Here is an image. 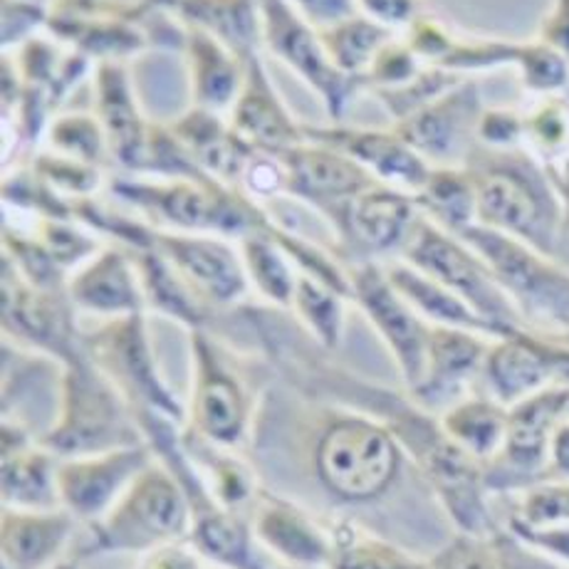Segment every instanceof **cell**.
Instances as JSON below:
<instances>
[{
    "label": "cell",
    "instance_id": "cell-1",
    "mask_svg": "<svg viewBox=\"0 0 569 569\" xmlns=\"http://www.w3.org/2000/svg\"><path fill=\"white\" fill-rule=\"evenodd\" d=\"M466 169L476 186L478 226L492 228L555 256L565 221V199L552 173L525 147H476Z\"/></svg>",
    "mask_w": 569,
    "mask_h": 569
},
{
    "label": "cell",
    "instance_id": "cell-2",
    "mask_svg": "<svg viewBox=\"0 0 569 569\" xmlns=\"http://www.w3.org/2000/svg\"><path fill=\"white\" fill-rule=\"evenodd\" d=\"M112 191L161 231L169 226L179 233L243 238L272 228L268 213L250 196L213 177L114 181Z\"/></svg>",
    "mask_w": 569,
    "mask_h": 569
},
{
    "label": "cell",
    "instance_id": "cell-3",
    "mask_svg": "<svg viewBox=\"0 0 569 569\" xmlns=\"http://www.w3.org/2000/svg\"><path fill=\"white\" fill-rule=\"evenodd\" d=\"M38 441L60 461L147 443L122 393L84 352L62 365L60 411Z\"/></svg>",
    "mask_w": 569,
    "mask_h": 569
},
{
    "label": "cell",
    "instance_id": "cell-4",
    "mask_svg": "<svg viewBox=\"0 0 569 569\" xmlns=\"http://www.w3.org/2000/svg\"><path fill=\"white\" fill-rule=\"evenodd\" d=\"M403 446L387 423L367 413H337L312 448L315 476L330 496L369 502L385 496L399 476Z\"/></svg>",
    "mask_w": 569,
    "mask_h": 569
},
{
    "label": "cell",
    "instance_id": "cell-5",
    "mask_svg": "<svg viewBox=\"0 0 569 569\" xmlns=\"http://www.w3.org/2000/svg\"><path fill=\"white\" fill-rule=\"evenodd\" d=\"M458 238L486 258L528 330L569 342V270L562 262L486 226Z\"/></svg>",
    "mask_w": 569,
    "mask_h": 569
},
{
    "label": "cell",
    "instance_id": "cell-6",
    "mask_svg": "<svg viewBox=\"0 0 569 569\" xmlns=\"http://www.w3.org/2000/svg\"><path fill=\"white\" fill-rule=\"evenodd\" d=\"M191 508L179 480L157 458L104 518L90 525V555L141 552L189 538Z\"/></svg>",
    "mask_w": 569,
    "mask_h": 569
},
{
    "label": "cell",
    "instance_id": "cell-7",
    "mask_svg": "<svg viewBox=\"0 0 569 569\" xmlns=\"http://www.w3.org/2000/svg\"><path fill=\"white\" fill-rule=\"evenodd\" d=\"M401 260L439 280L468 302L483 320L498 327L502 337L528 330L516 305L502 290L486 258L463 238L443 231L421 213L401 250Z\"/></svg>",
    "mask_w": 569,
    "mask_h": 569
},
{
    "label": "cell",
    "instance_id": "cell-8",
    "mask_svg": "<svg viewBox=\"0 0 569 569\" xmlns=\"http://www.w3.org/2000/svg\"><path fill=\"white\" fill-rule=\"evenodd\" d=\"M82 352L122 393L131 413H157L179 426L186 421L189 411L163 385L157 369L144 315L107 320L100 330L82 337Z\"/></svg>",
    "mask_w": 569,
    "mask_h": 569
},
{
    "label": "cell",
    "instance_id": "cell-9",
    "mask_svg": "<svg viewBox=\"0 0 569 569\" xmlns=\"http://www.w3.org/2000/svg\"><path fill=\"white\" fill-rule=\"evenodd\" d=\"M569 387L532 393L508 409V433L500 453L483 463L488 492L530 490L552 480V436L567 419Z\"/></svg>",
    "mask_w": 569,
    "mask_h": 569
},
{
    "label": "cell",
    "instance_id": "cell-10",
    "mask_svg": "<svg viewBox=\"0 0 569 569\" xmlns=\"http://www.w3.org/2000/svg\"><path fill=\"white\" fill-rule=\"evenodd\" d=\"M226 349L206 330L191 332L193 393L189 431L221 448H236L248 433L250 403L246 385L228 365Z\"/></svg>",
    "mask_w": 569,
    "mask_h": 569
},
{
    "label": "cell",
    "instance_id": "cell-11",
    "mask_svg": "<svg viewBox=\"0 0 569 569\" xmlns=\"http://www.w3.org/2000/svg\"><path fill=\"white\" fill-rule=\"evenodd\" d=\"M262 18V46L300 74L322 97L335 122L345 117L365 80L339 72L330 60L320 30H315L288 0H258Z\"/></svg>",
    "mask_w": 569,
    "mask_h": 569
},
{
    "label": "cell",
    "instance_id": "cell-12",
    "mask_svg": "<svg viewBox=\"0 0 569 569\" xmlns=\"http://www.w3.org/2000/svg\"><path fill=\"white\" fill-rule=\"evenodd\" d=\"M478 387L508 409L538 391L569 387V342L532 330L492 339Z\"/></svg>",
    "mask_w": 569,
    "mask_h": 569
},
{
    "label": "cell",
    "instance_id": "cell-13",
    "mask_svg": "<svg viewBox=\"0 0 569 569\" xmlns=\"http://www.w3.org/2000/svg\"><path fill=\"white\" fill-rule=\"evenodd\" d=\"M347 276L352 282V300L365 310L377 335L385 339L403 385L411 391L423 377L431 325L401 298L377 260L355 262L347 268Z\"/></svg>",
    "mask_w": 569,
    "mask_h": 569
},
{
    "label": "cell",
    "instance_id": "cell-14",
    "mask_svg": "<svg viewBox=\"0 0 569 569\" xmlns=\"http://www.w3.org/2000/svg\"><path fill=\"white\" fill-rule=\"evenodd\" d=\"M483 112L486 104L478 84L461 80L419 112L401 119L393 129L431 167H466L478 147V124Z\"/></svg>",
    "mask_w": 569,
    "mask_h": 569
},
{
    "label": "cell",
    "instance_id": "cell-15",
    "mask_svg": "<svg viewBox=\"0 0 569 569\" xmlns=\"http://www.w3.org/2000/svg\"><path fill=\"white\" fill-rule=\"evenodd\" d=\"M72 308L68 292H46L32 288L20 276L13 262H3V330L68 365L82 355V337L72 325Z\"/></svg>",
    "mask_w": 569,
    "mask_h": 569
},
{
    "label": "cell",
    "instance_id": "cell-16",
    "mask_svg": "<svg viewBox=\"0 0 569 569\" xmlns=\"http://www.w3.org/2000/svg\"><path fill=\"white\" fill-rule=\"evenodd\" d=\"M421 218V208L407 191L387 183L371 186L332 218L339 243H345L349 266L379 256L399 253Z\"/></svg>",
    "mask_w": 569,
    "mask_h": 569
},
{
    "label": "cell",
    "instance_id": "cell-17",
    "mask_svg": "<svg viewBox=\"0 0 569 569\" xmlns=\"http://www.w3.org/2000/svg\"><path fill=\"white\" fill-rule=\"evenodd\" d=\"M154 463L149 443L64 458L58 470L60 506L78 522L92 525L112 510L127 488Z\"/></svg>",
    "mask_w": 569,
    "mask_h": 569
},
{
    "label": "cell",
    "instance_id": "cell-18",
    "mask_svg": "<svg viewBox=\"0 0 569 569\" xmlns=\"http://www.w3.org/2000/svg\"><path fill=\"white\" fill-rule=\"evenodd\" d=\"M154 248L208 310L236 305L248 292L243 256L223 238L154 228Z\"/></svg>",
    "mask_w": 569,
    "mask_h": 569
},
{
    "label": "cell",
    "instance_id": "cell-19",
    "mask_svg": "<svg viewBox=\"0 0 569 569\" xmlns=\"http://www.w3.org/2000/svg\"><path fill=\"white\" fill-rule=\"evenodd\" d=\"M280 159L288 171L284 196L322 211L330 223L347 203L379 183L362 163L347 157L345 151L312 139L284 151Z\"/></svg>",
    "mask_w": 569,
    "mask_h": 569
},
{
    "label": "cell",
    "instance_id": "cell-20",
    "mask_svg": "<svg viewBox=\"0 0 569 569\" xmlns=\"http://www.w3.org/2000/svg\"><path fill=\"white\" fill-rule=\"evenodd\" d=\"M490 342L492 339L483 335L431 325L423 377L409 397L421 409L439 416L456 407L470 397V389L480 385Z\"/></svg>",
    "mask_w": 569,
    "mask_h": 569
},
{
    "label": "cell",
    "instance_id": "cell-21",
    "mask_svg": "<svg viewBox=\"0 0 569 569\" xmlns=\"http://www.w3.org/2000/svg\"><path fill=\"white\" fill-rule=\"evenodd\" d=\"M253 538L292 569H325L332 552V530L292 500L260 490L248 510Z\"/></svg>",
    "mask_w": 569,
    "mask_h": 569
},
{
    "label": "cell",
    "instance_id": "cell-22",
    "mask_svg": "<svg viewBox=\"0 0 569 569\" xmlns=\"http://www.w3.org/2000/svg\"><path fill=\"white\" fill-rule=\"evenodd\" d=\"M305 131H308V139L345 151L347 157L362 163L379 183H387L391 189L407 191L411 196L423 189L433 171L431 163L426 161L397 129L379 131L352 127H308Z\"/></svg>",
    "mask_w": 569,
    "mask_h": 569
},
{
    "label": "cell",
    "instance_id": "cell-23",
    "mask_svg": "<svg viewBox=\"0 0 569 569\" xmlns=\"http://www.w3.org/2000/svg\"><path fill=\"white\" fill-rule=\"evenodd\" d=\"M68 295L74 308L102 315L107 320L144 315L147 298L139 268L131 250L100 248L84 260L68 280Z\"/></svg>",
    "mask_w": 569,
    "mask_h": 569
},
{
    "label": "cell",
    "instance_id": "cell-24",
    "mask_svg": "<svg viewBox=\"0 0 569 569\" xmlns=\"http://www.w3.org/2000/svg\"><path fill=\"white\" fill-rule=\"evenodd\" d=\"M60 458L18 423H3V458H0V498L3 508L52 510L60 506Z\"/></svg>",
    "mask_w": 569,
    "mask_h": 569
},
{
    "label": "cell",
    "instance_id": "cell-25",
    "mask_svg": "<svg viewBox=\"0 0 569 569\" xmlns=\"http://www.w3.org/2000/svg\"><path fill=\"white\" fill-rule=\"evenodd\" d=\"M231 127L246 144L276 157L308 141V127H300L284 109L258 54L248 60L243 90L231 109Z\"/></svg>",
    "mask_w": 569,
    "mask_h": 569
},
{
    "label": "cell",
    "instance_id": "cell-26",
    "mask_svg": "<svg viewBox=\"0 0 569 569\" xmlns=\"http://www.w3.org/2000/svg\"><path fill=\"white\" fill-rule=\"evenodd\" d=\"M74 520L64 508H3L0 516V560L3 569H52L74 535Z\"/></svg>",
    "mask_w": 569,
    "mask_h": 569
},
{
    "label": "cell",
    "instance_id": "cell-27",
    "mask_svg": "<svg viewBox=\"0 0 569 569\" xmlns=\"http://www.w3.org/2000/svg\"><path fill=\"white\" fill-rule=\"evenodd\" d=\"M97 107L104 127L109 157L127 169H144L151 124L139 114L129 87V74L117 60H107L97 68L94 78Z\"/></svg>",
    "mask_w": 569,
    "mask_h": 569
},
{
    "label": "cell",
    "instance_id": "cell-28",
    "mask_svg": "<svg viewBox=\"0 0 569 569\" xmlns=\"http://www.w3.org/2000/svg\"><path fill=\"white\" fill-rule=\"evenodd\" d=\"M183 50L186 62H189L193 107L216 114L233 109L240 90H243L248 62L240 60L221 40L191 26H186Z\"/></svg>",
    "mask_w": 569,
    "mask_h": 569
},
{
    "label": "cell",
    "instance_id": "cell-29",
    "mask_svg": "<svg viewBox=\"0 0 569 569\" xmlns=\"http://www.w3.org/2000/svg\"><path fill=\"white\" fill-rule=\"evenodd\" d=\"M169 129L193 157V161L218 181L238 186L248 169L256 149L240 139L233 127L218 119L216 112L201 107H191Z\"/></svg>",
    "mask_w": 569,
    "mask_h": 569
},
{
    "label": "cell",
    "instance_id": "cell-30",
    "mask_svg": "<svg viewBox=\"0 0 569 569\" xmlns=\"http://www.w3.org/2000/svg\"><path fill=\"white\" fill-rule=\"evenodd\" d=\"M385 270L401 298L429 325L453 327V330H468L490 339H502L498 327H492L468 302L458 298L456 292L448 290L439 280L429 278L419 268L409 266L407 260H391Z\"/></svg>",
    "mask_w": 569,
    "mask_h": 569
},
{
    "label": "cell",
    "instance_id": "cell-31",
    "mask_svg": "<svg viewBox=\"0 0 569 569\" xmlns=\"http://www.w3.org/2000/svg\"><path fill=\"white\" fill-rule=\"evenodd\" d=\"M183 26L199 28L240 60L256 58L262 46V18L258 0H161Z\"/></svg>",
    "mask_w": 569,
    "mask_h": 569
},
{
    "label": "cell",
    "instance_id": "cell-32",
    "mask_svg": "<svg viewBox=\"0 0 569 569\" xmlns=\"http://www.w3.org/2000/svg\"><path fill=\"white\" fill-rule=\"evenodd\" d=\"M423 569H560L530 545L518 540L510 530L492 535L458 532L443 545Z\"/></svg>",
    "mask_w": 569,
    "mask_h": 569
},
{
    "label": "cell",
    "instance_id": "cell-33",
    "mask_svg": "<svg viewBox=\"0 0 569 569\" xmlns=\"http://www.w3.org/2000/svg\"><path fill=\"white\" fill-rule=\"evenodd\" d=\"M439 419L451 441L480 463L492 461L506 443L508 407H502L483 391L470 393L456 407L443 411Z\"/></svg>",
    "mask_w": 569,
    "mask_h": 569
},
{
    "label": "cell",
    "instance_id": "cell-34",
    "mask_svg": "<svg viewBox=\"0 0 569 569\" xmlns=\"http://www.w3.org/2000/svg\"><path fill=\"white\" fill-rule=\"evenodd\" d=\"M413 199L421 213L448 233L463 236L478 226L476 186L466 167H433L429 181Z\"/></svg>",
    "mask_w": 569,
    "mask_h": 569
},
{
    "label": "cell",
    "instance_id": "cell-35",
    "mask_svg": "<svg viewBox=\"0 0 569 569\" xmlns=\"http://www.w3.org/2000/svg\"><path fill=\"white\" fill-rule=\"evenodd\" d=\"M240 256L253 288L278 308H292L295 290H298V272L292 268L290 256L270 231L248 233L240 238Z\"/></svg>",
    "mask_w": 569,
    "mask_h": 569
},
{
    "label": "cell",
    "instance_id": "cell-36",
    "mask_svg": "<svg viewBox=\"0 0 569 569\" xmlns=\"http://www.w3.org/2000/svg\"><path fill=\"white\" fill-rule=\"evenodd\" d=\"M320 38L339 72L349 74V78L365 80L371 64L377 60V54L393 40V30L377 23V20H371L365 13H359L332 28L320 30Z\"/></svg>",
    "mask_w": 569,
    "mask_h": 569
},
{
    "label": "cell",
    "instance_id": "cell-37",
    "mask_svg": "<svg viewBox=\"0 0 569 569\" xmlns=\"http://www.w3.org/2000/svg\"><path fill=\"white\" fill-rule=\"evenodd\" d=\"M332 530V552L325 569H423V560L342 520Z\"/></svg>",
    "mask_w": 569,
    "mask_h": 569
},
{
    "label": "cell",
    "instance_id": "cell-38",
    "mask_svg": "<svg viewBox=\"0 0 569 569\" xmlns=\"http://www.w3.org/2000/svg\"><path fill=\"white\" fill-rule=\"evenodd\" d=\"M525 114V149L547 167L569 157V92L545 94Z\"/></svg>",
    "mask_w": 569,
    "mask_h": 569
},
{
    "label": "cell",
    "instance_id": "cell-39",
    "mask_svg": "<svg viewBox=\"0 0 569 569\" xmlns=\"http://www.w3.org/2000/svg\"><path fill=\"white\" fill-rule=\"evenodd\" d=\"M345 300V295L300 272L292 310L298 312L305 330H310L312 339L322 349H337L339 342H342Z\"/></svg>",
    "mask_w": 569,
    "mask_h": 569
},
{
    "label": "cell",
    "instance_id": "cell-40",
    "mask_svg": "<svg viewBox=\"0 0 569 569\" xmlns=\"http://www.w3.org/2000/svg\"><path fill=\"white\" fill-rule=\"evenodd\" d=\"M48 139L60 157L100 167L109 154L107 134L100 119L90 114H64L48 127Z\"/></svg>",
    "mask_w": 569,
    "mask_h": 569
},
{
    "label": "cell",
    "instance_id": "cell-41",
    "mask_svg": "<svg viewBox=\"0 0 569 569\" xmlns=\"http://www.w3.org/2000/svg\"><path fill=\"white\" fill-rule=\"evenodd\" d=\"M516 68L535 97L569 92V60L542 40L520 42Z\"/></svg>",
    "mask_w": 569,
    "mask_h": 569
},
{
    "label": "cell",
    "instance_id": "cell-42",
    "mask_svg": "<svg viewBox=\"0 0 569 569\" xmlns=\"http://www.w3.org/2000/svg\"><path fill=\"white\" fill-rule=\"evenodd\" d=\"M32 173L48 186L50 191H62L64 196H90L100 189V167L82 163L60 154H40L32 161Z\"/></svg>",
    "mask_w": 569,
    "mask_h": 569
},
{
    "label": "cell",
    "instance_id": "cell-43",
    "mask_svg": "<svg viewBox=\"0 0 569 569\" xmlns=\"http://www.w3.org/2000/svg\"><path fill=\"white\" fill-rule=\"evenodd\" d=\"M532 528L569 522V480H547V483L525 490L520 512L512 516Z\"/></svg>",
    "mask_w": 569,
    "mask_h": 569
},
{
    "label": "cell",
    "instance_id": "cell-44",
    "mask_svg": "<svg viewBox=\"0 0 569 569\" xmlns=\"http://www.w3.org/2000/svg\"><path fill=\"white\" fill-rule=\"evenodd\" d=\"M478 144L488 149L525 147V114L508 107H486L478 124Z\"/></svg>",
    "mask_w": 569,
    "mask_h": 569
},
{
    "label": "cell",
    "instance_id": "cell-45",
    "mask_svg": "<svg viewBox=\"0 0 569 569\" xmlns=\"http://www.w3.org/2000/svg\"><path fill=\"white\" fill-rule=\"evenodd\" d=\"M508 530L525 545H530L532 550L560 557V560L569 562V522L547 525V528H532V525H525L518 518H510Z\"/></svg>",
    "mask_w": 569,
    "mask_h": 569
},
{
    "label": "cell",
    "instance_id": "cell-46",
    "mask_svg": "<svg viewBox=\"0 0 569 569\" xmlns=\"http://www.w3.org/2000/svg\"><path fill=\"white\" fill-rule=\"evenodd\" d=\"M315 30H327L362 13L357 0H288Z\"/></svg>",
    "mask_w": 569,
    "mask_h": 569
},
{
    "label": "cell",
    "instance_id": "cell-47",
    "mask_svg": "<svg viewBox=\"0 0 569 569\" xmlns=\"http://www.w3.org/2000/svg\"><path fill=\"white\" fill-rule=\"evenodd\" d=\"M141 569H203V555L186 538L144 555Z\"/></svg>",
    "mask_w": 569,
    "mask_h": 569
},
{
    "label": "cell",
    "instance_id": "cell-48",
    "mask_svg": "<svg viewBox=\"0 0 569 569\" xmlns=\"http://www.w3.org/2000/svg\"><path fill=\"white\" fill-rule=\"evenodd\" d=\"M359 10L391 30L409 28L416 13V0H357Z\"/></svg>",
    "mask_w": 569,
    "mask_h": 569
},
{
    "label": "cell",
    "instance_id": "cell-49",
    "mask_svg": "<svg viewBox=\"0 0 569 569\" xmlns=\"http://www.w3.org/2000/svg\"><path fill=\"white\" fill-rule=\"evenodd\" d=\"M538 40L569 60V0H555L552 8L542 18Z\"/></svg>",
    "mask_w": 569,
    "mask_h": 569
},
{
    "label": "cell",
    "instance_id": "cell-50",
    "mask_svg": "<svg viewBox=\"0 0 569 569\" xmlns=\"http://www.w3.org/2000/svg\"><path fill=\"white\" fill-rule=\"evenodd\" d=\"M552 480H569V419H565L552 436L550 448Z\"/></svg>",
    "mask_w": 569,
    "mask_h": 569
},
{
    "label": "cell",
    "instance_id": "cell-51",
    "mask_svg": "<svg viewBox=\"0 0 569 569\" xmlns=\"http://www.w3.org/2000/svg\"><path fill=\"white\" fill-rule=\"evenodd\" d=\"M547 169H550V173H552V181L557 186V191L562 193L565 203L569 206V157L562 159L560 163H552V167H547Z\"/></svg>",
    "mask_w": 569,
    "mask_h": 569
},
{
    "label": "cell",
    "instance_id": "cell-52",
    "mask_svg": "<svg viewBox=\"0 0 569 569\" xmlns=\"http://www.w3.org/2000/svg\"><path fill=\"white\" fill-rule=\"evenodd\" d=\"M52 569H80V567H78V562H74V560H62L60 565H54Z\"/></svg>",
    "mask_w": 569,
    "mask_h": 569
},
{
    "label": "cell",
    "instance_id": "cell-53",
    "mask_svg": "<svg viewBox=\"0 0 569 569\" xmlns=\"http://www.w3.org/2000/svg\"><path fill=\"white\" fill-rule=\"evenodd\" d=\"M26 3H38V0H26Z\"/></svg>",
    "mask_w": 569,
    "mask_h": 569
},
{
    "label": "cell",
    "instance_id": "cell-54",
    "mask_svg": "<svg viewBox=\"0 0 569 569\" xmlns=\"http://www.w3.org/2000/svg\"><path fill=\"white\" fill-rule=\"evenodd\" d=\"M567 419H569V409H567Z\"/></svg>",
    "mask_w": 569,
    "mask_h": 569
},
{
    "label": "cell",
    "instance_id": "cell-55",
    "mask_svg": "<svg viewBox=\"0 0 569 569\" xmlns=\"http://www.w3.org/2000/svg\"><path fill=\"white\" fill-rule=\"evenodd\" d=\"M213 569H223V567H213Z\"/></svg>",
    "mask_w": 569,
    "mask_h": 569
},
{
    "label": "cell",
    "instance_id": "cell-56",
    "mask_svg": "<svg viewBox=\"0 0 569 569\" xmlns=\"http://www.w3.org/2000/svg\"><path fill=\"white\" fill-rule=\"evenodd\" d=\"M262 569H268V567H262Z\"/></svg>",
    "mask_w": 569,
    "mask_h": 569
}]
</instances>
